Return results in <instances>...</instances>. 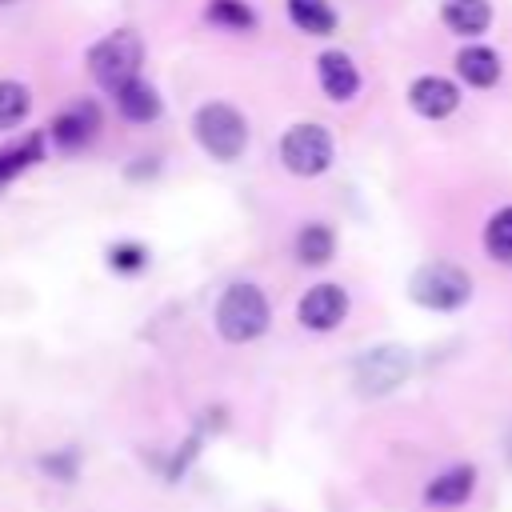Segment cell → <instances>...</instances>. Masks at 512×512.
I'll use <instances>...</instances> for the list:
<instances>
[{"mask_svg": "<svg viewBox=\"0 0 512 512\" xmlns=\"http://www.w3.org/2000/svg\"><path fill=\"white\" fill-rule=\"evenodd\" d=\"M272 324V304L256 284H232L216 300V332L228 344H248Z\"/></svg>", "mask_w": 512, "mask_h": 512, "instance_id": "1", "label": "cell"}, {"mask_svg": "<svg viewBox=\"0 0 512 512\" xmlns=\"http://www.w3.org/2000/svg\"><path fill=\"white\" fill-rule=\"evenodd\" d=\"M408 296L428 312H456V308H464L472 300V276L460 264L432 260V264H420L412 272Z\"/></svg>", "mask_w": 512, "mask_h": 512, "instance_id": "2", "label": "cell"}, {"mask_svg": "<svg viewBox=\"0 0 512 512\" xmlns=\"http://www.w3.org/2000/svg\"><path fill=\"white\" fill-rule=\"evenodd\" d=\"M140 64H144V44L136 32L120 28V32H108L100 44H92L88 52V72L96 76L100 88L108 92H120L124 84H132L140 76Z\"/></svg>", "mask_w": 512, "mask_h": 512, "instance_id": "3", "label": "cell"}, {"mask_svg": "<svg viewBox=\"0 0 512 512\" xmlns=\"http://www.w3.org/2000/svg\"><path fill=\"white\" fill-rule=\"evenodd\" d=\"M192 132H196L200 148H204L212 160H224V164H228V160H240V152L248 148V124H244V116H240L232 104H224V100H212V104L196 108Z\"/></svg>", "mask_w": 512, "mask_h": 512, "instance_id": "4", "label": "cell"}, {"mask_svg": "<svg viewBox=\"0 0 512 512\" xmlns=\"http://www.w3.org/2000/svg\"><path fill=\"white\" fill-rule=\"evenodd\" d=\"M408 376H412V352L400 348V344L368 348V352L352 364V384H356V392L368 396V400L396 392Z\"/></svg>", "mask_w": 512, "mask_h": 512, "instance_id": "5", "label": "cell"}, {"mask_svg": "<svg viewBox=\"0 0 512 512\" xmlns=\"http://www.w3.org/2000/svg\"><path fill=\"white\" fill-rule=\"evenodd\" d=\"M332 136L324 124H292L280 136V160L296 176H320L332 164Z\"/></svg>", "mask_w": 512, "mask_h": 512, "instance_id": "6", "label": "cell"}, {"mask_svg": "<svg viewBox=\"0 0 512 512\" xmlns=\"http://www.w3.org/2000/svg\"><path fill=\"white\" fill-rule=\"evenodd\" d=\"M296 316H300V324H304L308 332H332V328H340L344 316H348V292H344L340 284H316V288H308V292L300 296Z\"/></svg>", "mask_w": 512, "mask_h": 512, "instance_id": "7", "label": "cell"}, {"mask_svg": "<svg viewBox=\"0 0 512 512\" xmlns=\"http://www.w3.org/2000/svg\"><path fill=\"white\" fill-rule=\"evenodd\" d=\"M408 104L412 112H420L424 120H444L460 108V88L444 76H416L408 84Z\"/></svg>", "mask_w": 512, "mask_h": 512, "instance_id": "8", "label": "cell"}, {"mask_svg": "<svg viewBox=\"0 0 512 512\" xmlns=\"http://www.w3.org/2000/svg\"><path fill=\"white\" fill-rule=\"evenodd\" d=\"M472 492H476V464H452L424 484V504L428 508H460V504H468Z\"/></svg>", "mask_w": 512, "mask_h": 512, "instance_id": "9", "label": "cell"}, {"mask_svg": "<svg viewBox=\"0 0 512 512\" xmlns=\"http://www.w3.org/2000/svg\"><path fill=\"white\" fill-rule=\"evenodd\" d=\"M96 128H100V108L92 100H80V104H72V108H64V112L52 116V140L64 152L84 148L96 136Z\"/></svg>", "mask_w": 512, "mask_h": 512, "instance_id": "10", "label": "cell"}, {"mask_svg": "<svg viewBox=\"0 0 512 512\" xmlns=\"http://www.w3.org/2000/svg\"><path fill=\"white\" fill-rule=\"evenodd\" d=\"M316 76H320L324 96L336 100V104H344V100H352V96L360 92V68L352 64L348 52H336V48H332V52H320Z\"/></svg>", "mask_w": 512, "mask_h": 512, "instance_id": "11", "label": "cell"}, {"mask_svg": "<svg viewBox=\"0 0 512 512\" xmlns=\"http://www.w3.org/2000/svg\"><path fill=\"white\" fill-rule=\"evenodd\" d=\"M456 72L472 88H492L504 76V64H500V56L488 44H468V48L456 52Z\"/></svg>", "mask_w": 512, "mask_h": 512, "instance_id": "12", "label": "cell"}, {"mask_svg": "<svg viewBox=\"0 0 512 512\" xmlns=\"http://www.w3.org/2000/svg\"><path fill=\"white\" fill-rule=\"evenodd\" d=\"M440 20L456 36H480L492 24V4L488 0H444L440 4Z\"/></svg>", "mask_w": 512, "mask_h": 512, "instance_id": "13", "label": "cell"}, {"mask_svg": "<svg viewBox=\"0 0 512 512\" xmlns=\"http://www.w3.org/2000/svg\"><path fill=\"white\" fill-rule=\"evenodd\" d=\"M116 108H120L124 120H132V124H148V120L160 116V96H156L152 84H144V80L136 76L132 84H124V88L116 92Z\"/></svg>", "mask_w": 512, "mask_h": 512, "instance_id": "14", "label": "cell"}, {"mask_svg": "<svg viewBox=\"0 0 512 512\" xmlns=\"http://www.w3.org/2000/svg\"><path fill=\"white\" fill-rule=\"evenodd\" d=\"M296 260L300 264H308V268H316V264H328L332 256H336V232L328 228V224H320V220H312V224H304L300 232H296Z\"/></svg>", "mask_w": 512, "mask_h": 512, "instance_id": "15", "label": "cell"}, {"mask_svg": "<svg viewBox=\"0 0 512 512\" xmlns=\"http://www.w3.org/2000/svg\"><path fill=\"white\" fill-rule=\"evenodd\" d=\"M288 16L308 36H332L336 32V12L328 0H288Z\"/></svg>", "mask_w": 512, "mask_h": 512, "instance_id": "16", "label": "cell"}, {"mask_svg": "<svg viewBox=\"0 0 512 512\" xmlns=\"http://www.w3.org/2000/svg\"><path fill=\"white\" fill-rule=\"evenodd\" d=\"M484 252L496 264L512 268V204L488 216V224H484Z\"/></svg>", "mask_w": 512, "mask_h": 512, "instance_id": "17", "label": "cell"}, {"mask_svg": "<svg viewBox=\"0 0 512 512\" xmlns=\"http://www.w3.org/2000/svg\"><path fill=\"white\" fill-rule=\"evenodd\" d=\"M204 16H208V24H216L224 32H248V28H256V12L248 8V0H208Z\"/></svg>", "mask_w": 512, "mask_h": 512, "instance_id": "18", "label": "cell"}, {"mask_svg": "<svg viewBox=\"0 0 512 512\" xmlns=\"http://www.w3.org/2000/svg\"><path fill=\"white\" fill-rule=\"evenodd\" d=\"M40 152H44V136H28V140H20V144L4 148V152H0V188H4V184H12L28 164H36V160H40Z\"/></svg>", "mask_w": 512, "mask_h": 512, "instance_id": "19", "label": "cell"}, {"mask_svg": "<svg viewBox=\"0 0 512 512\" xmlns=\"http://www.w3.org/2000/svg\"><path fill=\"white\" fill-rule=\"evenodd\" d=\"M28 116V88L20 80H0V128H16Z\"/></svg>", "mask_w": 512, "mask_h": 512, "instance_id": "20", "label": "cell"}, {"mask_svg": "<svg viewBox=\"0 0 512 512\" xmlns=\"http://www.w3.org/2000/svg\"><path fill=\"white\" fill-rule=\"evenodd\" d=\"M144 248L140 244H112V252H108V260H112V268L116 272H136V268H144Z\"/></svg>", "mask_w": 512, "mask_h": 512, "instance_id": "21", "label": "cell"}, {"mask_svg": "<svg viewBox=\"0 0 512 512\" xmlns=\"http://www.w3.org/2000/svg\"><path fill=\"white\" fill-rule=\"evenodd\" d=\"M508 460H512V432H508Z\"/></svg>", "mask_w": 512, "mask_h": 512, "instance_id": "22", "label": "cell"}, {"mask_svg": "<svg viewBox=\"0 0 512 512\" xmlns=\"http://www.w3.org/2000/svg\"><path fill=\"white\" fill-rule=\"evenodd\" d=\"M0 4H4V0H0Z\"/></svg>", "mask_w": 512, "mask_h": 512, "instance_id": "23", "label": "cell"}]
</instances>
